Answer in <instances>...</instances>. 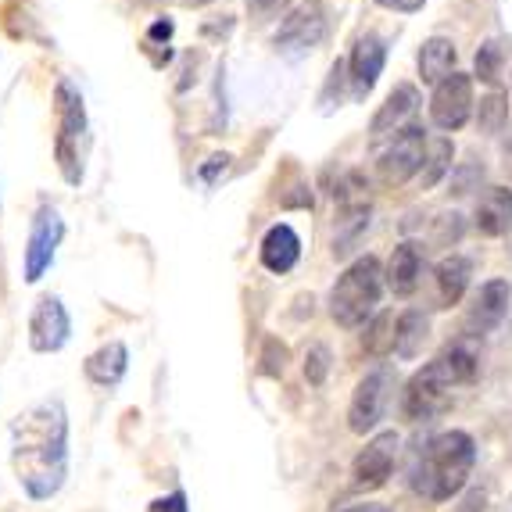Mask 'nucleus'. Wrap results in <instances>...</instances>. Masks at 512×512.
I'll return each instance as SVG.
<instances>
[{
    "label": "nucleus",
    "instance_id": "a211bd4d",
    "mask_svg": "<svg viewBox=\"0 0 512 512\" xmlns=\"http://www.w3.org/2000/svg\"><path fill=\"white\" fill-rule=\"evenodd\" d=\"M419 276H423V251H419V244H398L384 273V283L391 287L394 298H412L419 287Z\"/></svg>",
    "mask_w": 512,
    "mask_h": 512
},
{
    "label": "nucleus",
    "instance_id": "7ed1b4c3",
    "mask_svg": "<svg viewBox=\"0 0 512 512\" xmlns=\"http://www.w3.org/2000/svg\"><path fill=\"white\" fill-rule=\"evenodd\" d=\"M477 462V444L462 430L437 434L434 441L419 452L416 470H412V491L427 502H452L459 495Z\"/></svg>",
    "mask_w": 512,
    "mask_h": 512
},
{
    "label": "nucleus",
    "instance_id": "423d86ee",
    "mask_svg": "<svg viewBox=\"0 0 512 512\" xmlns=\"http://www.w3.org/2000/svg\"><path fill=\"white\" fill-rule=\"evenodd\" d=\"M391 391H394V373L391 369H373L359 380L355 394H351V405H348V430L351 434H373L376 423L384 419L387 405H391Z\"/></svg>",
    "mask_w": 512,
    "mask_h": 512
},
{
    "label": "nucleus",
    "instance_id": "20e7f679",
    "mask_svg": "<svg viewBox=\"0 0 512 512\" xmlns=\"http://www.w3.org/2000/svg\"><path fill=\"white\" fill-rule=\"evenodd\" d=\"M54 119H58V133H54V162H58L65 183H69V187H79L86 176L90 122H86L83 94H79L69 79H58V86H54Z\"/></svg>",
    "mask_w": 512,
    "mask_h": 512
},
{
    "label": "nucleus",
    "instance_id": "bb28decb",
    "mask_svg": "<svg viewBox=\"0 0 512 512\" xmlns=\"http://www.w3.org/2000/svg\"><path fill=\"white\" fill-rule=\"evenodd\" d=\"M262 373L265 376H283L287 373V348H283L280 341H265V348H262Z\"/></svg>",
    "mask_w": 512,
    "mask_h": 512
},
{
    "label": "nucleus",
    "instance_id": "c756f323",
    "mask_svg": "<svg viewBox=\"0 0 512 512\" xmlns=\"http://www.w3.org/2000/svg\"><path fill=\"white\" fill-rule=\"evenodd\" d=\"M151 512H190L187 495H183V491H172V495H165V498H158V502H151Z\"/></svg>",
    "mask_w": 512,
    "mask_h": 512
},
{
    "label": "nucleus",
    "instance_id": "4468645a",
    "mask_svg": "<svg viewBox=\"0 0 512 512\" xmlns=\"http://www.w3.org/2000/svg\"><path fill=\"white\" fill-rule=\"evenodd\" d=\"M384 61H387L384 40H380L376 33L359 36V40H355V47H351V54H348L351 94L366 97L369 90L376 86V79H380V72H384Z\"/></svg>",
    "mask_w": 512,
    "mask_h": 512
},
{
    "label": "nucleus",
    "instance_id": "f257e3e1",
    "mask_svg": "<svg viewBox=\"0 0 512 512\" xmlns=\"http://www.w3.org/2000/svg\"><path fill=\"white\" fill-rule=\"evenodd\" d=\"M11 470L33 502H47L69 477V412L43 398L11 423Z\"/></svg>",
    "mask_w": 512,
    "mask_h": 512
},
{
    "label": "nucleus",
    "instance_id": "aec40b11",
    "mask_svg": "<svg viewBox=\"0 0 512 512\" xmlns=\"http://www.w3.org/2000/svg\"><path fill=\"white\" fill-rule=\"evenodd\" d=\"M470 276H473L470 258L448 255V258H441V262H437L434 283H437V301H441V308L459 305L462 294H466V287H470Z\"/></svg>",
    "mask_w": 512,
    "mask_h": 512
},
{
    "label": "nucleus",
    "instance_id": "1a4fd4ad",
    "mask_svg": "<svg viewBox=\"0 0 512 512\" xmlns=\"http://www.w3.org/2000/svg\"><path fill=\"white\" fill-rule=\"evenodd\" d=\"M394 459H398V434L394 430L376 434L351 462V487L355 491H380L391 480Z\"/></svg>",
    "mask_w": 512,
    "mask_h": 512
},
{
    "label": "nucleus",
    "instance_id": "f3484780",
    "mask_svg": "<svg viewBox=\"0 0 512 512\" xmlns=\"http://www.w3.org/2000/svg\"><path fill=\"white\" fill-rule=\"evenodd\" d=\"M473 226L480 237H502L512 226V190L509 187H487L473 212Z\"/></svg>",
    "mask_w": 512,
    "mask_h": 512
},
{
    "label": "nucleus",
    "instance_id": "b1692460",
    "mask_svg": "<svg viewBox=\"0 0 512 512\" xmlns=\"http://www.w3.org/2000/svg\"><path fill=\"white\" fill-rule=\"evenodd\" d=\"M394 323H398V319L391 316V312H380V316L373 319V323H369V330H366V351L369 355H376V359H380V355H387V351H394Z\"/></svg>",
    "mask_w": 512,
    "mask_h": 512
},
{
    "label": "nucleus",
    "instance_id": "2eb2a0df",
    "mask_svg": "<svg viewBox=\"0 0 512 512\" xmlns=\"http://www.w3.org/2000/svg\"><path fill=\"white\" fill-rule=\"evenodd\" d=\"M505 312H509V283L505 280H487L480 287L477 301L470 305V316H466V333L470 337H487L502 326Z\"/></svg>",
    "mask_w": 512,
    "mask_h": 512
},
{
    "label": "nucleus",
    "instance_id": "6e6552de",
    "mask_svg": "<svg viewBox=\"0 0 512 512\" xmlns=\"http://www.w3.org/2000/svg\"><path fill=\"white\" fill-rule=\"evenodd\" d=\"M423 158H427V133H423L419 126H409L380 151L376 172H380V180H384L387 187H398V183L419 176Z\"/></svg>",
    "mask_w": 512,
    "mask_h": 512
},
{
    "label": "nucleus",
    "instance_id": "72a5a7b5",
    "mask_svg": "<svg viewBox=\"0 0 512 512\" xmlns=\"http://www.w3.org/2000/svg\"><path fill=\"white\" fill-rule=\"evenodd\" d=\"M190 8H205V4H212V0H187Z\"/></svg>",
    "mask_w": 512,
    "mask_h": 512
},
{
    "label": "nucleus",
    "instance_id": "c85d7f7f",
    "mask_svg": "<svg viewBox=\"0 0 512 512\" xmlns=\"http://www.w3.org/2000/svg\"><path fill=\"white\" fill-rule=\"evenodd\" d=\"M226 169H230V154H212V158L197 169V176H201V183H208V187H212V183L219 180V172H226Z\"/></svg>",
    "mask_w": 512,
    "mask_h": 512
},
{
    "label": "nucleus",
    "instance_id": "6ab92c4d",
    "mask_svg": "<svg viewBox=\"0 0 512 512\" xmlns=\"http://www.w3.org/2000/svg\"><path fill=\"white\" fill-rule=\"evenodd\" d=\"M126 369H129V351L122 341H108L104 348H97L94 355L86 359V376H90V384H97V387L122 384Z\"/></svg>",
    "mask_w": 512,
    "mask_h": 512
},
{
    "label": "nucleus",
    "instance_id": "4be33fe9",
    "mask_svg": "<svg viewBox=\"0 0 512 512\" xmlns=\"http://www.w3.org/2000/svg\"><path fill=\"white\" fill-rule=\"evenodd\" d=\"M455 72V43L444 40V36H434V40L423 43L419 51V76L423 83H444V79Z\"/></svg>",
    "mask_w": 512,
    "mask_h": 512
},
{
    "label": "nucleus",
    "instance_id": "a878e982",
    "mask_svg": "<svg viewBox=\"0 0 512 512\" xmlns=\"http://www.w3.org/2000/svg\"><path fill=\"white\" fill-rule=\"evenodd\" d=\"M498 69H502V43L487 40L477 51V79H484V83H498Z\"/></svg>",
    "mask_w": 512,
    "mask_h": 512
},
{
    "label": "nucleus",
    "instance_id": "ddd939ff",
    "mask_svg": "<svg viewBox=\"0 0 512 512\" xmlns=\"http://www.w3.org/2000/svg\"><path fill=\"white\" fill-rule=\"evenodd\" d=\"M419 108V90L412 83H402L394 86L391 94H387V101L380 104V111L373 115V126H369V137H373V144H384L387 137H398L402 129L412 126V115H416Z\"/></svg>",
    "mask_w": 512,
    "mask_h": 512
},
{
    "label": "nucleus",
    "instance_id": "f8f14e48",
    "mask_svg": "<svg viewBox=\"0 0 512 512\" xmlns=\"http://www.w3.org/2000/svg\"><path fill=\"white\" fill-rule=\"evenodd\" d=\"M323 36H326L323 8H319L316 0H308V4H301V8H294L291 15L283 18L280 33H276V47H280V51L301 54V51H312Z\"/></svg>",
    "mask_w": 512,
    "mask_h": 512
},
{
    "label": "nucleus",
    "instance_id": "39448f33",
    "mask_svg": "<svg viewBox=\"0 0 512 512\" xmlns=\"http://www.w3.org/2000/svg\"><path fill=\"white\" fill-rule=\"evenodd\" d=\"M380 294H384V269H380V258L366 255V258H359V262H351L330 291L333 323L344 326V330L366 326V319L373 316L376 305H380Z\"/></svg>",
    "mask_w": 512,
    "mask_h": 512
},
{
    "label": "nucleus",
    "instance_id": "0eeeda50",
    "mask_svg": "<svg viewBox=\"0 0 512 512\" xmlns=\"http://www.w3.org/2000/svg\"><path fill=\"white\" fill-rule=\"evenodd\" d=\"M61 240H65V222H61L58 208L40 205V212L33 215V226H29L26 240V262H22V276L26 283H40L43 273L54 265Z\"/></svg>",
    "mask_w": 512,
    "mask_h": 512
},
{
    "label": "nucleus",
    "instance_id": "473e14b6",
    "mask_svg": "<svg viewBox=\"0 0 512 512\" xmlns=\"http://www.w3.org/2000/svg\"><path fill=\"white\" fill-rule=\"evenodd\" d=\"M344 512H391V509H384V505L366 502V505H351V509H344Z\"/></svg>",
    "mask_w": 512,
    "mask_h": 512
},
{
    "label": "nucleus",
    "instance_id": "393cba45",
    "mask_svg": "<svg viewBox=\"0 0 512 512\" xmlns=\"http://www.w3.org/2000/svg\"><path fill=\"white\" fill-rule=\"evenodd\" d=\"M502 126H509V104L502 94H491L480 101V129L484 133H502Z\"/></svg>",
    "mask_w": 512,
    "mask_h": 512
},
{
    "label": "nucleus",
    "instance_id": "cd10ccee",
    "mask_svg": "<svg viewBox=\"0 0 512 512\" xmlns=\"http://www.w3.org/2000/svg\"><path fill=\"white\" fill-rule=\"evenodd\" d=\"M326 373H330V351L323 348V344H316V348L308 351V359H305V376H308V384H323Z\"/></svg>",
    "mask_w": 512,
    "mask_h": 512
},
{
    "label": "nucleus",
    "instance_id": "2f4dec72",
    "mask_svg": "<svg viewBox=\"0 0 512 512\" xmlns=\"http://www.w3.org/2000/svg\"><path fill=\"white\" fill-rule=\"evenodd\" d=\"M380 8H387V11H402V15H412V11H419L427 0H376Z\"/></svg>",
    "mask_w": 512,
    "mask_h": 512
},
{
    "label": "nucleus",
    "instance_id": "7c9ffc66",
    "mask_svg": "<svg viewBox=\"0 0 512 512\" xmlns=\"http://www.w3.org/2000/svg\"><path fill=\"white\" fill-rule=\"evenodd\" d=\"M291 0H248V8L255 11V15H262V18H269V15H280L283 8H287Z\"/></svg>",
    "mask_w": 512,
    "mask_h": 512
},
{
    "label": "nucleus",
    "instance_id": "9d476101",
    "mask_svg": "<svg viewBox=\"0 0 512 512\" xmlns=\"http://www.w3.org/2000/svg\"><path fill=\"white\" fill-rule=\"evenodd\" d=\"M72 333V319L65 301L47 294V298L36 301L33 316H29V348L40 351V355H54L69 344Z\"/></svg>",
    "mask_w": 512,
    "mask_h": 512
},
{
    "label": "nucleus",
    "instance_id": "dca6fc26",
    "mask_svg": "<svg viewBox=\"0 0 512 512\" xmlns=\"http://www.w3.org/2000/svg\"><path fill=\"white\" fill-rule=\"evenodd\" d=\"M258 255H262V265L269 269V273H276V276L291 273L294 265H298V258H301L298 230H294L291 222H276L273 230L262 237V248H258Z\"/></svg>",
    "mask_w": 512,
    "mask_h": 512
},
{
    "label": "nucleus",
    "instance_id": "9b49d317",
    "mask_svg": "<svg viewBox=\"0 0 512 512\" xmlns=\"http://www.w3.org/2000/svg\"><path fill=\"white\" fill-rule=\"evenodd\" d=\"M473 115V83L470 76L462 72H452L444 83L434 86V97H430V119H434L437 129H462Z\"/></svg>",
    "mask_w": 512,
    "mask_h": 512
},
{
    "label": "nucleus",
    "instance_id": "5701e85b",
    "mask_svg": "<svg viewBox=\"0 0 512 512\" xmlns=\"http://www.w3.org/2000/svg\"><path fill=\"white\" fill-rule=\"evenodd\" d=\"M452 154H455V147H452V140H448V137L430 140L427 158H423V169H419V183H423L427 190L434 187V183H441L444 172L452 169Z\"/></svg>",
    "mask_w": 512,
    "mask_h": 512
},
{
    "label": "nucleus",
    "instance_id": "412c9836",
    "mask_svg": "<svg viewBox=\"0 0 512 512\" xmlns=\"http://www.w3.org/2000/svg\"><path fill=\"white\" fill-rule=\"evenodd\" d=\"M427 333H430V319L419 312V308H409L398 316L394 323V355L398 359H416L423 344H427Z\"/></svg>",
    "mask_w": 512,
    "mask_h": 512
},
{
    "label": "nucleus",
    "instance_id": "f03ea898",
    "mask_svg": "<svg viewBox=\"0 0 512 512\" xmlns=\"http://www.w3.org/2000/svg\"><path fill=\"white\" fill-rule=\"evenodd\" d=\"M480 373V355L473 344L459 341L448 351H441L434 362L419 369L409 380L402 394V412L412 423H423V419H434L437 412H444L452 405V394L459 387H470Z\"/></svg>",
    "mask_w": 512,
    "mask_h": 512
}]
</instances>
